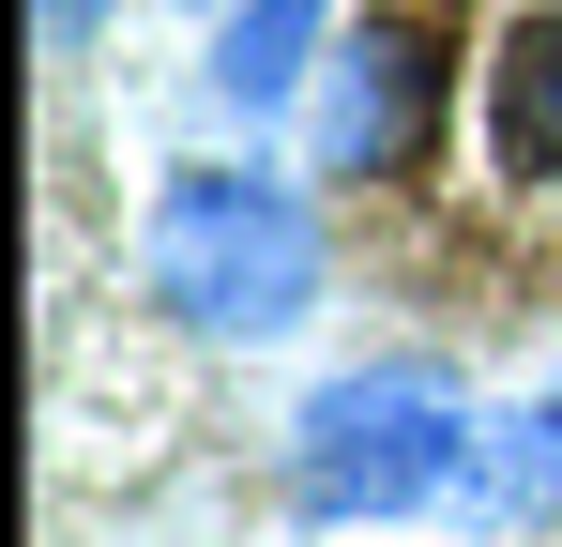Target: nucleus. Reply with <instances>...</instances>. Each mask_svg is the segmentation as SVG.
<instances>
[{
    "label": "nucleus",
    "instance_id": "6e6552de",
    "mask_svg": "<svg viewBox=\"0 0 562 547\" xmlns=\"http://www.w3.org/2000/svg\"><path fill=\"white\" fill-rule=\"evenodd\" d=\"M548 411H562V395H548Z\"/></svg>",
    "mask_w": 562,
    "mask_h": 547
},
{
    "label": "nucleus",
    "instance_id": "f257e3e1",
    "mask_svg": "<svg viewBox=\"0 0 562 547\" xmlns=\"http://www.w3.org/2000/svg\"><path fill=\"white\" fill-rule=\"evenodd\" d=\"M137 274H153V304H183L198 335H289L319 304V228L259 168H183L153 198V228H137Z\"/></svg>",
    "mask_w": 562,
    "mask_h": 547
},
{
    "label": "nucleus",
    "instance_id": "7ed1b4c3",
    "mask_svg": "<svg viewBox=\"0 0 562 547\" xmlns=\"http://www.w3.org/2000/svg\"><path fill=\"white\" fill-rule=\"evenodd\" d=\"M426 107H441V46L411 31V15H366L350 46H335V91H319V168L335 182H380L426 153Z\"/></svg>",
    "mask_w": 562,
    "mask_h": 547
},
{
    "label": "nucleus",
    "instance_id": "39448f33",
    "mask_svg": "<svg viewBox=\"0 0 562 547\" xmlns=\"http://www.w3.org/2000/svg\"><path fill=\"white\" fill-rule=\"evenodd\" d=\"M304 46H319V0H244L228 46H213V91H228V107H274V91L304 77Z\"/></svg>",
    "mask_w": 562,
    "mask_h": 547
},
{
    "label": "nucleus",
    "instance_id": "0eeeda50",
    "mask_svg": "<svg viewBox=\"0 0 562 547\" xmlns=\"http://www.w3.org/2000/svg\"><path fill=\"white\" fill-rule=\"evenodd\" d=\"M61 15H77V0H61Z\"/></svg>",
    "mask_w": 562,
    "mask_h": 547
},
{
    "label": "nucleus",
    "instance_id": "20e7f679",
    "mask_svg": "<svg viewBox=\"0 0 562 547\" xmlns=\"http://www.w3.org/2000/svg\"><path fill=\"white\" fill-rule=\"evenodd\" d=\"M486 137H502L517 182H562V0L486 46Z\"/></svg>",
    "mask_w": 562,
    "mask_h": 547
},
{
    "label": "nucleus",
    "instance_id": "423d86ee",
    "mask_svg": "<svg viewBox=\"0 0 562 547\" xmlns=\"http://www.w3.org/2000/svg\"><path fill=\"white\" fill-rule=\"evenodd\" d=\"M471 502H486V517H548V502H562V411L486 426V456H471Z\"/></svg>",
    "mask_w": 562,
    "mask_h": 547
},
{
    "label": "nucleus",
    "instance_id": "f03ea898",
    "mask_svg": "<svg viewBox=\"0 0 562 547\" xmlns=\"http://www.w3.org/2000/svg\"><path fill=\"white\" fill-rule=\"evenodd\" d=\"M441 471H457V395H441L426 365H366V380H335V395L304 411V442H289L304 517H395V502H426Z\"/></svg>",
    "mask_w": 562,
    "mask_h": 547
}]
</instances>
